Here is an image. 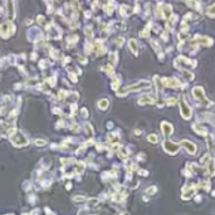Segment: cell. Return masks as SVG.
<instances>
[{
    "instance_id": "obj_6",
    "label": "cell",
    "mask_w": 215,
    "mask_h": 215,
    "mask_svg": "<svg viewBox=\"0 0 215 215\" xmlns=\"http://www.w3.org/2000/svg\"><path fill=\"white\" fill-rule=\"evenodd\" d=\"M147 194H154V192H156V187L155 186H151L150 189H147V191H146Z\"/></svg>"
},
{
    "instance_id": "obj_8",
    "label": "cell",
    "mask_w": 215,
    "mask_h": 215,
    "mask_svg": "<svg viewBox=\"0 0 215 215\" xmlns=\"http://www.w3.org/2000/svg\"><path fill=\"white\" fill-rule=\"evenodd\" d=\"M149 140L151 141V142H156V141H157V137L152 135V136H150V137H149Z\"/></svg>"
},
{
    "instance_id": "obj_3",
    "label": "cell",
    "mask_w": 215,
    "mask_h": 215,
    "mask_svg": "<svg viewBox=\"0 0 215 215\" xmlns=\"http://www.w3.org/2000/svg\"><path fill=\"white\" fill-rule=\"evenodd\" d=\"M162 130H164V133L165 135H170L171 131H172V127H171L169 123H164V125H162Z\"/></svg>"
},
{
    "instance_id": "obj_7",
    "label": "cell",
    "mask_w": 215,
    "mask_h": 215,
    "mask_svg": "<svg viewBox=\"0 0 215 215\" xmlns=\"http://www.w3.org/2000/svg\"><path fill=\"white\" fill-rule=\"evenodd\" d=\"M209 14H210V15H215V5H213V7L209 9Z\"/></svg>"
},
{
    "instance_id": "obj_2",
    "label": "cell",
    "mask_w": 215,
    "mask_h": 215,
    "mask_svg": "<svg viewBox=\"0 0 215 215\" xmlns=\"http://www.w3.org/2000/svg\"><path fill=\"white\" fill-rule=\"evenodd\" d=\"M164 147H166V150L169 151V152H176V150H177V146H175L174 144L169 142V141L164 142Z\"/></svg>"
},
{
    "instance_id": "obj_5",
    "label": "cell",
    "mask_w": 215,
    "mask_h": 215,
    "mask_svg": "<svg viewBox=\"0 0 215 215\" xmlns=\"http://www.w3.org/2000/svg\"><path fill=\"white\" fill-rule=\"evenodd\" d=\"M107 106H108V102L106 101V99H103L102 102H99V107H101V108H106Z\"/></svg>"
},
{
    "instance_id": "obj_4",
    "label": "cell",
    "mask_w": 215,
    "mask_h": 215,
    "mask_svg": "<svg viewBox=\"0 0 215 215\" xmlns=\"http://www.w3.org/2000/svg\"><path fill=\"white\" fill-rule=\"evenodd\" d=\"M130 48H131V50H132L135 54L137 53V44H136L135 40H130Z\"/></svg>"
},
{
    "instance_id": "obj_1",
    "label": "cell",
    "mask_w": 215,
    "mask_h": 215,
    "mask_svg": "<svg viewBox=\"0 0 215 215\" xmlns=\"http://www.w3.org/2000/svg\"><path fill=\"white\" fill-rule=\"evenodd\" d=\"M10 140H12L13 144L17 145V146H24V145L28 144L27 137H25L22 132H19V131H14V132L10 135Z\"/></svg>"
}]
</instances>
